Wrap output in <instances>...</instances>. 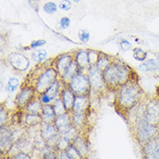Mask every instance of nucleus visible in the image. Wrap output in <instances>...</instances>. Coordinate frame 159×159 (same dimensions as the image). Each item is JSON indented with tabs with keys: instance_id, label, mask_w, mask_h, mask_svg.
I'll return each mask as SVG.
<instances>
[{
	"instance_id": "nucleus-8",
	"label": "nucleus",
	"mask_w": 159,
	"mask_h": 159,
	"mask_svg": "<svg viewBox=\"0 0 159 159\" xmlns=\"http://www.w3.org/2000/svg\"><path fill=\"white\" fill-rule=\"evenodd\" d=\"M37 95L38 94L33 85L28 84L25 87H22L21 90H19L15 98V103L17 109L20 111H24L30 101L37 97Z\"/></svg>"
},
{
	"instance_id": "nucleus-23",
	"label": "nucleus",
	"mask_w": 159,
	"mask_h": 159,
	"mask_svg": "<svg viewBox=\"0 0 159 159\" xmlns=\"http://www.w3.org/2000/svg\"><path fill=\"white\" fill-rule=\"evenodd\" d=\"M42 122H43V120H42L41 114L26 113V112H25V114H24L23 123L28 127H33L36 125H40Z\"/></svg>"
},
{
	"instance_id": "nucleus-3",
	"label": "nucleus",
	"mask_w": 159,
	"mask_h": 159,
	"mask_svg": "<svg viewBox=\"0 0 159 159\" xmlns=\"http://www.w3.org/2000/svg\"><path fill=\"white\" fill-rule=\"evenodd\" d=\"M134 136L138 143L143 144L144 143L157 138L159 133V125H153L148 122L145 116L138 118L133 125Z\"/></svg>"
},
{
	"instance_id": "nucleus-25",
	"label": "nucleus",
	"mask_w": 159,
	"mask_h": 159,
	"mask_svg": "<svg viewBox=\"0 0 159 159\" xmlns=\"http://www.w3.org/2000/svg\"><path fill=\"white\" fill-rule=\"evenodd\" d=\"M72 144L78 149V151L80 152V154L83 157H86L88 156V153H89L88 143L86 142L85 139L81 137L80 135L74 139Z\"/></svg>"
},
{
	"instance_id": "nucleus-26",
	"label": "nucleus",
	"mask_w": 159,
	"mask_h": 159,
	"mask_svg": "<svg viewBox=\"0 0 159 159\" xmlns=\"http://www.w3.org/2000/svg\"><path fill=\"white\" fill-rule=\"evenodd\" d=\"M113 60H114V59H112L111 57L109 56V55L105 54V53H103V52H100L98 60L97 62V65H97L101 70H103L106 69L108 66L111 64Z\"/></svg>"
},
{
	"instance_id": "nucleus-32",
	"label": "nucleus",
	"mask_w": 159,
	"mask_h": 159,
	"mask_svg": "<svg viewBox=\"0 0 159 159\" xmlns=\"http://www.w3.org/2000/svg\"><path fill=\"white\" fill-rule=\"evenodd\" d=\"M66 153L69 157V159H81L83 158V157L80 154V152L78 151V149L74 146L73 144L71 143L66 150Z\"/></svg>"
},
{
	"instance_id": "nucleus-1",
	"label": "nucleus",
	"mask_w": 159,
	"mask_h": 159,
	"mask_svg": "<svg viewBox=\"0 0 159 159\" xmlns=\"http://www.w3.org/2000/svg\"><path fill=\"white\" fill-rule=\"evenodd\" d=\"M136 74L134 73L131 79L117 89L116 104L122 111L127 112L129 109L143 101L142 88L139 86L138 80L135 79Z\"/></svg>"
},
{
	"instance_id": "nucleus-16",
	"label": "nucleus",
	"mask_w": 159,
	"mask_h": 159,
	"mask_svg": "<svg viewBox=\"0 0 159 159\" xmlns=\"http://www.w3.org/2000/svg\"><path fill=\"white\" fill-rule=\"evenodd\" d=\"M60 98L62 99V101L65 103L67 111L70 112L72 111L74 102H75V98H76V94L70 89L69 87L67 86V84L63 88V90L61 91Z\"/></svg>"
},
{
	"instance_id": "nucleus-9",
	"label": "nucleus",
	"mask_w": 159,
	"mask_h": 159,
	"mask_svg": "<svg viewBox=\"0 0 159 159\" xmlns=\"http://www.w3.org/2000/svg\"><path fill=\"white\" fill-rule=\"evenodd\" d=\"M145 118L153 125H159V98H152L145 102Z\"/></svg>"
},
{
	"instance_id": "nucleus-34",
	"label": "nucleus",
	"mask_w": 159,
	"mask_h": 159,
	"mask_svg": "<svg viewBox=\"0 0 159 159\" xmlns=\"http://www.w3.org/2000/svg\"><path fill=\"white\" fill-rule=\"evenodd\" d=\"M147 56H148L147 52L141 48H135L133 50V57L136 60L143 62L147 59Z\"/></svg>"
},
{
	"instance_id": "nucleus-30",
	"label": "nucleus",
	"mask_w": 159,
	"mask_h": 159,
	"mask_svg": "<svg viewBox=\"0 0 159 159\" xmlns=\"http://www.w3.org/2000/svg\"><path fill=\"white\" fill-rule=\"evenodd\" d=\"M18 86H19V79L15 77H12V78H9L8 82L5 85V90L9 94H11V93H13L14 91H16Z\"/></svg>"
},
{
	"instance_id": "nucleus-4",
	"label": "nucleus",
	"mask_w": 159,
	"mask_h": 159,
	"mask_svg": "<svg viewBox=\"0 0 159 159\" xmlns=\"http://www.w3.org/2000/svg\"><path fill=\"white\" fill-rule=\"evenodd\" d=\"M57 78H59V75L52 65L43 69L38 75V78H36L33 84L37 94L39 95L44 92Z\"/></svg>"
},
{
	"instance_id": "nucleus-12",
	"label": "nucleus",
	"mask_w": 159,
	"mask_h": 159,
	"mask_svg": "<svg viewBox=\"0 0 159 159\" xmlns=\"http://www.w3.org/2000/svg\"><path fill=\"white\" fill-rule=\"evenodd\" d=\"M142 152L144 158L159 159V138H155L142 144Z\"/></svg>"
},
{
	"instance_id": "nucleus-37",
	"label": "nucleus",
	"mask_w": 159,
	"mask_h": 159,
	"mask_svg": "<svg viewBox=\"0 0 159 159\" xmlns=\"http://www.w3.org/2000/svg\"><path fill=\"white\" fill-rule=\"evenodd\" d=\"M58 8L63 11H69L72 8V3L70 0H62L58 4Z\"/></svg>"
},
{
	"instance_id": "nucleus-42",
	"label": "nucleus",
	"mask_w": 159,
	"mask_h": 159,
	"mask_svg": "<svg viewBox=\"0 0 159 159\" xmlns=\"http://www.w3.org/2000/svg\"><path fill=\"white\" fill-rule=\"evenodd\" d=\"M11 158H14V159H30L31 158V157L29 154H27L26 152H24L22 151L20 152H18L17 154H15L14 156H12Z\"/></svg>"
},
{
	"instance_id": "nucleus-11",
	"label": "nucleus",
	"mask_w": 159,
	"mask_h": 159,
	"mask_svg": "<svg viewBox=\"0 0 159 159\" xmlns=\"http://www.w3.org/2000/svg\"><path fill=\"white\" fill-rule=\"evenodd\" d=\"M14 141V132L6 125L1 126L0 132V150L2 154H7L11 147L12 146Z\"/></svg>"
},
{
	"instance_id": "nucleus-10",
	"label": "nucleus",
	"mask_w": 159,
	"mask_h": 159,
	"mask_svg": "<svg viewBox=\"0 0 159 159\" xmlns=\"http://www.w3.org/2000/svg\"><path fill=\"white\" fill-rule=\"evenodd\" d=\"M8 62L13 69L18 71H25L30 67V59L19 52H12L8 56Z\"/></svg>"
},
{
	"instance_id": "nucleus-45",
	"label": "nucleus",
	"mask_w": 159,
	"mask_h": 159,
	"mask_svg": "<svg viewBox=\"0 0 159 159\" xmlns=\"http://www.w3.org/2000/svg\"><path fill=\"white\" fill-rule=\"evenodd\" d=\"M43 1H50V0H43Z\"/></svg>"
},
{
	"instance_id": "nucleus-27",
	"label": "nucleus",
	"mask_w": 159,
	"mask_h": 159,
	"mask_svg": "<svg viewBox=\"0 0 159 159\" xmlns=\"http://www.w3.org/2000/svg\"><path fill=\"white\" fill-rule=\"evenodd\" d=\"M47 52L44 49H35V51L31 54V58L37 63H43L46 60Z\"/></svg>"
},
{
	"instance_id": "nucleus-21",
	"label": "nucleus",
	"mask_w": 159,
	"mask_h": 159,
	"mask_svg": "<svg viewBox=\"0 0 159 159\" xmlns=\"http://www.w3.org/2000/svg\"><path fill=\"white\" fill-rule=\"evenodd\" d=\"M79 70H80V69L78 67V64L76 63V61L73 60L71 62V64L69 65V67L66 69L65 73L62 75V77L60 78L62 79V81L65 83V84H67L72 79L74 76L77 73H78Z\"/></svg>"
},
{
	"instance_id": "nucleus-19",
	"label": "nucleus",
	"mask_w": 159,
	"mask_h": 159,
	"mask_svg": "<svg viewBox=\"0 0 159 159\" xmlns=\"http://www.w3.org/2000/svg\"><path fill=\"white\" fill-rule=\"evenodd\" d=\"M86 115L87 111H71L72 125L79 129L86 128Z\"/></svg>"
},
{
	"instance_id": "nucleus-22",
	"label": "nucleus",
	"mask_w": 159,
	"mask_h": 159,
	"mask_svg": "<svg viewBox=\"0 0 159 159\" xmlns=\"http://www.w3.org/2000/svg\"><path fill=\"white\" fill-rule=\"evenodd\" d=\"M41 116L43 123H54L56 119L57 114L52 104H45L43 105V110L41 112Z\"/></svg>"
},
{
	"instance_id": "nucleus-7",
	"label": "nucleus",
	"mask_w": 159,
	"mask_h": 159,
	"mask_svg": "<svg viewBox=\"0 0 159 159\" xmlns=\"http://www.w3.org/2000/svg\"><path fill=\"white\" fill-rule=\"evenodd\" d=\"M65 85L66 84L62 81L60 78H57L44 92L38 95L39 100L41 101V103H43V105L52 104L57 98H60L61 91Z\"/></svg>"
},
{
	"instance_id": "nucleus-13",
	"label": "nucleus",
	"mask_w": 159,
	"mask_h": 159,
	"mask_svg": "<svg viewBox=\"0 0 159 159\" xmlns=\"http://www.w3.org/2000/svg\"><path fill=\"white\" fill-rule=\"evenodd\" d=\"M74 60V56L70 53H64L61 54L58 57H57L56 59H54L52 65L57 70V73L59 75V78L62 77V75L65 73L66 69L69 67V65L71 64V62Z\"/></svg>"
},
{
	"instance_id": "nucleus-43",
	"label": "nucleus",
	"mask_w": 159,
	"mask_h": 159,
	"mask_svg": "<svg viewBox=\"0 0 159 159\" xmlns=\"http://www.w3.org/2000/svg\"><path fill=\"white\" fill-rule=\"evenodd\" d=\"M72 1H73L74 3H79V2H80L81 0H72Z\"/></svg>"
},
{
	"instance_id": "nucleus-20",
	"label": "nucleus",
	"mask_w": 159,
	"mask_h": 159,
	"mask_svg": "<svg viewBox=\"0 0 159 159\" xmlns=\"http://www.w3.org/2000/svg\"><path fill=\"white\" fill-rule=\"evenodd\" d=\"M138 69L143 72H156L159 70V61L157 58H150L144 60L138 66Z\"/></svg>"
},
{
	"instance_id": "nucleus-39",
	"label": "nucleus",
	"mask_w": 159,
	"mask_h": 159,
	"mask_svg": "<svg viewBox=\"0 0 159 159\" xmlns=\"http://www.w3.org/2000/svg\"><path fill=\"white\" fill-rule=\"evenodd\" d=\"M70 25V19L68 17H62L59 20V26L62 30L68 29Z\"/></svg>"
},
{
	"instance_id": "nucleus-33",
	"label": "nucleus",
	"mask_w": 159,
	"mask_h": 159,
	"mask_svg": "<svg viewBox=\"0 0 159 159\" xmlns=\"http://www.w3.org/2000/svg\"><path fill=\"white\" fill-rule=\"evenodd\" d=\"M57 5L56 3L52 2V1H47L45 4H43V11L47 14H50V15H52L54 13H56L57 11Z\"/></svg>"
},
{
	"instance_id": "nucleus-28",
	"label": "nucleus",
	"mask_w": 159,
	"mask_h": 159,
	"mask_svg": "<svg viewBox=\"0 0 159 159\" xmlns=\"http://www.w3.org/2000/svg\"><path fill=\"white\" fill-rule=\"evenodd\" d=\"M52 106H53V109H54V111L56 112L57 116H60V115H63V114H65V112H67V109L65 107V103L64 102L62 101V99L61 98H57L53 103H52Z\"/></svg>"
},
{
	"instance_id": "nucleus-24",
	"label": "nucleus",
	"mask_w": 159,
	"mask_h": 159,
	"mask_svg": "<svg viewBox=\"0 0 159 159\" xmlns=\"http://www.w3.org/2000/svg\"><path fill=\"white\" fill-rule=\"evenodd\" d=\"M43 104L39 100V96H37L35 98L30 101L29 104L25 107V109L23 111L26 113H34V114H41L43 110Z\"/></svg>"
},
{
	"instance_id": "nucleus-31",
	"label": "nucleus",
	"mask_w": 159,
	"mask_h": 159,
	"mask_svg": "<svg viewBox=\"0 0 159 159\" xmlns=\"http://www.w3.org/2000/svg\"><path fill=\"white\" fill-rule=\"evenodd\" d=\"M97 121V113L90 108L87 111V115H86V127L90 128L95 125Z\"/></svg>"
},
{
	"instance_id": "nucleus-40",
	"label": "nucleus",
	"mask_w": 159,
	"mask_h": 159,
	"mask_svg": "<svg viewBox=\"0 0 159 159\" xmlns=\"http://www.w3.org/2000/svg\"><path fill=\"white\" fill-rule=\"evenodd\" d=\"M46 43V41L44 39H39V40H34L30 43V47L31 49H39V48L42 47Z\"/></svg>"
},
{
	"instance_id": "nucleus-29",
	"label": "nucleus",
	"mask_w": 159,
	"mask_h": 159,
	"mask_svg": "<svg viewBox=\"0 0 159 159\" xmlns=\"http://www.w3.org/2000/svg\"><path fill=\"white\" fill-rule=\"evenodd\" d=\"M71 143H72V141H71V140H70L69 138H66L65 136L61 134L60 138H59V140H58V142L57 143V145L55 148H56V150L57 151H66L67 148H68Z\"/></svg>"
},
{
	"instance_id": "nucleus-36",
	"label": "nucleus",
	"mask_w": 159,
	"mask_h": 159,
	"mask_svg": "<svg viewBox=\"0 0 159 159\" xmlns=\"http://www.w3.org/2000/svg\"><path fill=\"white\" fill-rule=\"evenodd\" d=\"M9 119V115L5 108L2 105L1 108H0V124H1V126H4V125H6L7 122H8Z\"/></svg>"
},
{
	"instance_id": "nucleus-38",
	"label": "nucleus",
	"mask_w": 159,
	"mask_h": 159,
	"mask_svg": "<svg viewBox=\"0 0 159 159\" xmlns=\"http://www.w3.org/2000/svg\"><path fill=\"white\" fill-rule=\"evenodd\" d=\"M100 52L93 50H89V58H90V65H96L97 62L98 60Z\"/></svg>"
},
{
	"instance_id": "nucleus-41",
	"label": "nucleus",
	"mask_w": 159,
	"mask_h": 159,
	"mask_svg": "<svg viewBox=\"0 0 159 159\" xmlns=\"http://www.w3.org/2000/svg\"><path fill=\"white\" fill-rule=\"evenodd\" d=\"M120 48L123 51L127 52V51H129V50H130V49L132 48V44L129 43L128 40H126V39H122L120 42Z\"/></svg>"
},
{
	"instance_id": "nucleus-14",
	"label": "nucleus",
	"mask_w": 159,
	"mask_h": 159,
	"mask_svg": "<svg viewBox=\"0 0 159 159\" xmlns=\"http://www.w3.org/2000/svg\"><path fill=\"white\" fill-rule=\"evenodd\" d=\"M53 124L56 126L58 132L63 134L69 129L71 125H72V120H71V112L67 111L63 115L57 116L56 119L54 120Z\"/></svg>"
},
{
	"instance_id": "nucleus-6",
	"label": "nucleus",
	"mask_w": 159,
	"mask_h": 159,
	"mask_svg": "<svg viewBox=\"0 0 159 159\" xmlns=\"http://www.w3.org/2000/svg\"><path fill=\"white\" fill-rule=\"evenodd\" d=\"M87 75L90 79L92 91L102 93L108 90V86L103 78V70L99 69L97 65H91L87 70Z\"/></svg>"
},
{
	"instance_id": "nucleus-35",
	"label": "nucleus",
	"mask_w": 159,
	"mask_h": 159,
	"mask_svg": "<svg viewBox=\"0 0 159 159\" xmlns=\"http://www.w3.org/2000/svg\"><path fill=\"white\" fill-rule=\"evenodd\" d=\"M78 39L83 43H88L90 39V31L87 30H80L78 31Z\"/></svg>"
},
{
	"instance_id": "nucleus-44",
	"label": "nucleus",
	"mask_w": 159,
	"mask_h": 159,
	"mask_svg": "<svg viewBox=\"0 0 159 159\" xmlns=\"http://www.w3.org/2000/svg\"><path fill=\"white\" fill-rule=\"evenodd\" d=\"M157 60L159 61V53H158V54H157Z\"/></svg>"
},
{
	"instance_id": "nucleus-17",
	"label": "nucleus",
	"mask_w": 159,
	"mask_h": 159,
	"mask_svg": "<svg viewBox=\"0 0 159 159\" xmlns=\"http://www.w3.org/2000/svg\"><path fill=\"white\" fill-rule=\"evenodd\" d=\"M40 138L43 139L45 142L48 139H50L55 135L58 134V130L57 129L56 126L53 123H43L42 122L40 124V129H39Z\"/></svg>"
},
{
	"instance_id": "nucleus-18",
	"label": "nucleus",
	"mask_w": 159,
	"mask_h": 159,
	"mask_svg": "<svg viewBox=\"0 0 159 159\" xmlns=\"http://www.w3.org/2000/svg\"><path fill=\"white\" fill-rule=\"evenodd\" d=\"M90 108V96H76L72 111H88Z\"/></svg>"
},
{
	"instance_id": "nucleus-2",
	"label": "nucleus",
	"mask_w": 159,
	"mask_h": 159,
	"mask_svg": "<svg viewBox=\"0 0 159 159\" xmlns=\"http://www.w3.org/2000/svg\"><path fill=\"white\" fill-rule=\"evenodd\" d=\"M103 75L108 89L117 90L129 82L134 72L129 65L118 60H113L107 68L103 70Z\"/></svg>"
},
{
	"instance_id": "nucleus-15",
	"label": "nucleus",
	"mask_w": 159,
	"mask_h": 159,
	"mask_svg": "<svg viewBox=\"0 0 159 159\" xmlns=\"http://www.w3.org/2000/svg\"><path fill=\"white\" fill-rule=\"evenodd\" d=\"M74 60L78 64L79 69L87 72L90 66L89 58V50H78L74 55Z\"/></svg>"
},
{
	"instance_id": "nucleus-5",
	"label": "nucleus",
	"mask_w": 159,
	"mask_h": 159,
	"mask_svg": "<svg viewBox=\"0 0 159 159\" xmlns=\"http://www.w3.org/2000/svg\"><path fill=\"white\" fill-rule=\"evenodd\" d=\"M67 86L73 91L76 96H90L92 92L87 72L85 73L81 70L67 84Z\"/></svg>"
}]
</instances>
